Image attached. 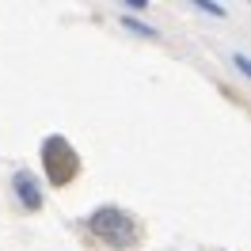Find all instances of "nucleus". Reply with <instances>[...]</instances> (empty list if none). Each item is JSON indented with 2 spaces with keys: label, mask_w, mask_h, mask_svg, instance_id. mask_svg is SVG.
<instances>
[{
  "label": "nucleus",
  "mask_w": 251,
  "mask_h": 251,
  "mask_svg": "<svg viewBox=\"0 0 251 251\" xmlns=\"http://www.w3.org/2000/svg\"><path fill=\"white\" fill-rule=\"evenodd\" d=\"M16 194H19V202L27 205V209H38V205H42V190L34 183V175H27V172L16 175Z\"/></svg>",
  "instance_id": "3"
},
{
  "label": "nucleus",
  "mask_w": 251,
  "mask_h": 251,
  "mask_svg": "<svg viewBox=\"0 0 251 251\" xmlns=\"http://www.w3.org/2000/svg\"><path fill=\"white\" fill-rule=\"evenodd\" d=\"M88 225H92V232L99 240H107L110 248H129V240H133V217L122 213V209H114V205L95 209Z\"/></svg>",
  "instance_id": "1"
},
{
  "label": "nucleus",
  "mask_w": 251,
  "mask_h": 251,
  "mask_svg": "<svg viewBox=\"0 0 251 251\" xmlns=\"http://www.w3.org/2000/svg\"><path fill=\"white\" fill-rule=\"evenodd\" d=\"M46 172H50L53 183H65V179H73V172H76V156H73V149L61 137H50L46 141Z\"/></svg>",
  "instance_id": "2"
}]
</instances>
